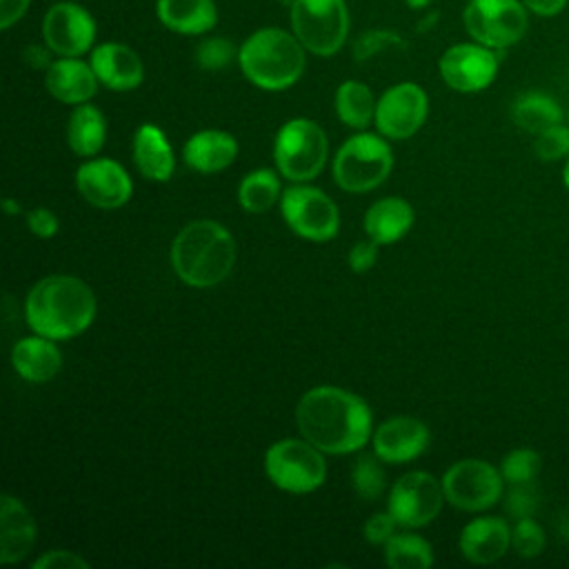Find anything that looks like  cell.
Segmentation results:
<instances>
[{
	"mask_svg": "<svg viewBox=\"0 0 569 569\" xmlns=\"http://www.w3.org/2000/svg\"><path fill=\"white\" fill-rule=\"evenodd\" d=\"M369 405L340 387L320 385L302 393L296 407V425L305 440L322 453H353L371 438Z\"/></svg>",
	"mask_w": 569,
	"mask_h": 569,
	"instance_id": "cell-1",
	"label": "cell"
},
{
	"mask_svg": "<svg viewBox=\"0 0 569 569\" xmlns=\"http://www.w3.org/2000/svg\"><path fill=\"white\" fill-rule=\"evenodd\" d=\"M24 318L33 333L51 340H69L93 322L96 296L76 276H47L27 293Z\"/></svg>",
	"mask_w": 569,
	"mask_h": 569,
	"instance_id": "cell-2",
	"label": "cell"
},
{
	"mask_svg": "<svg viewBox=\"0 0 569 569\" xmlns=\"http://www.w3.org/2000/svg\"><path fill=\"white\" fill-rule=\"evenodd\" d=\"M233 262V236L216 220L189 222L171 242V267L176 276L196 289L220 284L231 273Z\"/></svg>",
	"mask_w": 569,
	"mask_h": 569,
	"instance_id": "cell-3",
	"label": "cell"
},
{
	"mask_svg": "<svg viewBox=\"0 0 569 569\" xmlns=\"http://www.w3.org/2000/svg\"><path fill=\"white\" fill-rule=\"evenodd\" d=\"M238 64L256 87L282 91L300 80L305 71V47L282 29H258L240 44Z\"/></svg>",
	"mask_w": 569,
	"mask_h": 569,
	"instance_id": "cell-4",
	"label": "cell"
},
{
	"mask_svg": "<svg viewBox=\"0 0 569 569\" xmlns=\"http://www.w3.org/2000/svg\"><path fill=\"white\" fill-rule=\"evenodd\" d=\"M393 169L389 142L376 133H356L342 142L333 156V180L340 189L365 193L380 187Z\"/></svg>",
	"mask_w": 569,
	"mask_h": 569,
	"instance_id": "cell-5",
	"label": "cell"
},
{
	"mask_svg": "<svg viewBox=\"0 0 569 569\" xmlns=\"http://www.w3.org/2000/svg\"><path fill=\"white\" fill-rule=\"evenodd\" d=\"M329 144L322 127L309 118L287 120L273 140L278 173L291 182L313 180L327 162Z\"/></svg>",
	"mask_w": 569,
	"mask_h": 569,
	"instance_id": "cell-6",
	"label": "cell"
},
{
	"mask_svg": "<svg viewBox=\"0 0 569 569\" xmlns=\"http://www.w3.org/2000/svg\"><path fill=\"white\" fill-rule=\"evenodd\" d=\"M267 478L282 491L309 493L327 478L322 451L305 438H282L264 453Z\"/></svg>",
	"mask_w": 569,
	"mask_h": 569,
	"instance_id": "cell-7",
	"label": "cell"
},
{
	"mask_svg": "<svg viewBox=\"0 0 569 569\" xmlns=\"http://www.w3.org/2000/svg\"><path fill=\"white\" fill-rule=\"evenodd\" d=\"M293 36L316 56H333L347 40L349 13L345 0H293Z\"/></svg>",
	"mask_w": 569,
	"mask_h": 569,
	"instance_id": "cell-8",
	"label": "cell"
},
{
	"mask_svg": "<svg viewBox=\"0 0 569 569\" xmlns=\"http://www.w3.org/2000/svg\"><path fill=\"white\" fill-rule=\"evenodd\" d=\"M280 211L289 229L311 242H327L340 229V211L336 202L320 189L309 184L287 187L280 196Z\"/></svg>",
	"mask_w": 569,
	"mask_h": 569,
	"instance_id": "cell-9",
	"label": "cell"
},
{
	"mask_svg": "<svg viewBox=\"0 0 569 569\" xmlns=\"http://www.w3.org/2000/svg\"><path fill=\"white\" fill-rule=\"evenodd\" d=\"M449 505L462 511H485L493 507L505 489L502 473L487 460L465 458L453 462L442 476Z\"/></svg>",
	"mask_w": 569,
	"mask_h": 569,
	"instance_id": "cell-10",
	"label": "cell"
},
{
	"mask_svg": "<svg viewBox=\"0 0 569 569\" xmlns=\"http://www.w3.org/2000/svg\"><path fill=\"white\" fill-rule=\"evenodd\" d=\"M462 20L469 36L489 49H507L527 31V11L518 0H471Z\"/></svg>",
	"mask_w": 569,
	"mask_h": 569,
	"instance_id": "cell-11",
	"label": "cell"
},
{
	"mask_svg": "<svg viewBox=\"0 0 569 569\" xmlns=\"http://www.w3.org/2000/svg\"><path fill=\"white\" fill-rule=\"evenodd\" d=\"M445 500L442 480H436L429 471H409L393 482L387 511L400 527L418 529L436 520Z\"/></svg>",
	"mask_w": 569,
	"mask_h": 569,
	"instance_id": "cell-12",
	"label": "cell"
},
{
	"mask_svg": "<svg viewBox=\"0 0 569 569\" xmlns=\"http://www.w3.org/2000/svg\"><path fill=\"white\" fill-rule=\"evenodd\" d=\"M429 98L416 82H400L389 87L376 104V127L385 138H411L427 120Z\"/></svg>",
	"mask_w": 569,
	"mask_h": 569,
	"instance_id": "cell-13",
	"label": "cell"
},
{
	"mask_svg": "<svg viewBox=\"0 0 569 569\" xmlns=\"http://www.w3.org/2000/svg\"><path fill=\"white\" fill-rule=\"evenodd\" d=\"M498 60L500 56L496 49H489L480 42H462L449 47L440 56L438 69L451 89L460 93H476L493 82L498 73Z\"/></svg>",
	"mask_w": 569,
	"mask_h": 569,
	"instance_id": "cell-14",
	"label": "cell"
},
{
	"mask_svg": "<svg viewBox=\"0 0 569 569\" xmlns=\"http://www.w3.org/2000/svg\"><path fill=\"white\" fill-rule=\"evenodd\" d=\"M47 47L64 58L87 53L96 40V22L89 11L76 2L53 4L42 22Z\"/></svg>",
	"mask_w": 569,
	"mask_h": 569,
	"instance_id": "cell-15",
	"label": "cell"
},
{
	"mask_svg": "<svg viewBox=\"0 0 569 569\" xmlns=\"http://www.w3.org/2000/svg\"><path fill=\"white\" fill-rule=\"evenodd\" d=\"M76 187L89 204L100 209H118L127 204L133 193L127 169L111 158L82 162L76 171Z\"/></svg>",
	"mask_w": 569,
	"mask_h": 569,
	"instance_id": "cell-16",
	"label": "cell"
},
{
	"mask_svg": "<svg viewBox=\"0 0 569 569\" xmlns=\"http://www.w3.org/2000/svg\"><path fill=\"white\" fill-rule=\"evenodd\" d=\"M429 447V427L411 416H393L376 427L373 451L382 462L402 465Z\"/></svg>",
	"mask_w": 569,
	"mask_h": 569,
	"instance_id": "cell-17",
	"label": "cell"
},
{
	"mask_svg": "<svg viewBox=\"0 0 569 569\" xmlns=\"http://www.w3.org/2000/svg\"><path fill=\"white\" fill-rule=\"evenodd\" d=\"M460 553L473 565H491L500 560L511 547V529L507 520L496 516H480L465 525L458 540Z\"/></svg>",
	"mask_w": 569,
	"mask_h": 569,
	"instance_id": "cell-18",
	"label": "cell"
},
{
	"mask_svg": "<svg viewBox=\"0 0 569 569\" xmlns=\"http://www.w3.org/2000/svg\"><path fill=\"white\" fill-rule=\"evenodd\" d=\"M98 80L113 91H131L144 78V67L140 56L120 42H104L91 51L89 62Z\"/></svg>",
	"mask_w": 569,
	"mask_h": 569,
	"instance_id": "cell-19",
	"label": "cell"
},
{
	"mask_svg": "<svg viewBox=\"0 0 569 569\" xmlns=\"http://www.w3.org/2000/svg\"><path fill=\"white\" fill-rule=\"evenodd\" d=\"M36 520L31 511L13 496L4 493L0 502V562H20L36 542Z\"/></svg>",
	"mask_w": 569,
	"mask_h": 569,
	"instance_id": "cell-20",
	"label": "cell"
},
{
	"mask_svg": "<svg viewBox=\"0 0 569 569\" xmlns=\"http://www.w3.org/2000/svg\"><path fill=\"white\" fill-rule=\"evenodd\" d=\"M98 76L91 64L78 58H60L44 73L47 91L64 104H82L98 91Z\"/></svg>",
	"mask_w": 569,
	"mask_h": 569,
	"instance_id": "cell-21",
	"label": "cell"
},
{
	"mask_svg": "<svg viewBox=\"0 0 569 569\" xmlns=\"http://www.w3.org/2000/svg\"><path fill=\"white\" fill-rule=\"evenodd\" d=\"M236 156H238L236 138L220 129H202L193 133L182 147L184 164L200 173L222 171L236 160Z\"/></svg>",
	"mask_w": 569,
	"mask_h": 569,
	"instance_id": "cell-22",
	"label": "cell"
},
{
	"mask_svg": "<svg viewBox=\"0 0 569 569\" xmlns=\"http://www.w3.org/2000/svg\"><path fill=\"white\" fill-rule=\"evenodd\" d=\"M11 365L27 382H47L62 369V353L56 340L36 333L13 345Z\"/></svg>",
	"mask_w": 569,
	"mask_h": 569,
	"instance_id": "cell-23",
	"label": "cell"
},
{
	"mask_svg": "<svg viewBox=\"0 0 569 569\" xmlns=\"http://www.w3.org/2000/svg\"><path fill=\"white\" fill-rule=\"evenodd\" d=\"M133 162L138 171L153 182H167L176 169L173 149L164 131L151 122H144L133 133Z\"/></svg>",
	"mask_w": 569,
	"mask_h": 569,
	"instance_id": "cell-24",
	"label": "cell"
},
{
	"mask_svg": "<svg viewBox=\"0 0 569 569\" xmlns=\"http://www.w3.org/2000/svg\"><path fill=\"white\" fill-rule=\"evenodd\" d=\"M413 207L398 196L376 200L365 213V231L378 244L398 242L413 227Z\"/></svg>",
	"mask_w": 569,
	"mask_h": 569,
	"instance_id": "cell-25",
	"label": "cell"
},
{
	"mask_svg": "<svg viewBox=\"0 0 569 569\" xmlns=\"http://www.w3.org/2000/svg\"><path fill=\"white\" fill-rule=\"evenodd\" d=\"M156 11L169 31L182 36L207 33L218 20L213 0H158Z\"/></svg>",
	"mask_w": 569,
	"mask_h": 569,
	"instance_id": "cell-26",
	"label": "cell"
},
{
	"mask_svg": "<svg viewBox=\"0 0 569 569\" xmlns=\"http://www.w3.org/2000/svg\"><path fill=\"white\" fill-rule=\"evenodd\" d=\"M107 138V122L98 107L82 102L78 104L67 122L69 149L82 158L96 156Z\"/></svg>",
	"mask_w": 569,
	"mask_h": 569,
	"instance_id": "cell-27",
	"label": "cell"
},
{
	"mask_svg": "<svg viewBox=\"0 0 569 569\" xmlns=\"http://www.w3.org/2000/svg\"><path fill=\"white\" fill-rule=\"evenodd\" d=\"M513 122L527 133H542L562 122L560 104L542 91H525L511 104Z\"/></svg>",
	"mask_w": 569,
	"mask_h": 569,
	"instance_id": "cell-28",
	"label": "cell"
},
{
	"mask_svg": "<svg viewBox=\"0 0 569 569\" xmlns=\"http://www.w3.org/2000/svg\"><path fill=\"white\" fill-rule=\"evenodd\" d=\"M336 113L351 129H365L376 118V100L371 89L358 80H345L336 91Z\"/></svg>",
	"mask_w": 569,
	"mask_h": 569,
	"instance_id": "cell-29",
	"label": "cell"
},
{
	"mask_svg": "<svg viewBox=\"0 0 569 569\" xmlns=\"http://www.w3.org/2000/svg\"><path fill=\"white\" fill-rule=\"evenodd\" d=\"M280 196V178L273 169L249 171L238 184V202L247 213L271 209Z\"/></svg>",
	"mask_w": 569,
	"mask_h": 569,
	"instance_id": "cell-30",
	"label": "cell"
},
{
	"mask_svg": "<svg viewBox=\"0 0 569 569\" xmlns=\"http://www.w3.org/2000/svg\"><path fill=\"white\" fill-rule=\"evenodd\" d=\"M385 562L391 569H429L433 565V549L422 536L393 533L385 542Z\"/></svg>",
	"mask_w": 569,
	"mask_h": 569,
	"instance_id": "cell-31",
	"label": "cell"
},
{
	"mask_svg": "<svg viewBox=\"0 0 569 569\" xmlns=\"http://www.w3.org/2000/svg\"><path fill=\"white\" fill-rule=\"evenodd\" d=\"M387 476L380 458L373 453H362L351 467V487L362 500H378L385 491Z\"/></svg>",
	"mask_w": 569,
	"mask_h": 569,
	"instance_id": "cell-32",
	"label": "cell"
},
{
	"mask_svg": "<svg viewBox=\"0 0 569 569\" xmlns=\"http://www.w3.org/2000/svg\"><path fill=\"white\" fill-rule=\"evenodd\" d=\"M540 467H542V460H540L538 451L518 447L502 458L500 473H502L505 482H509V485H527L538 478Z\"/></svg>",
	"mask_w": 569,
	"mask_h": 569,
	"instance_id": "cell-33",
	"label": "cell"
},
{
	"mask_svg": "<svg viewBox=\"0 0 569 569\" xmlns=\"http://www.w3.org/2000/svg\"><path fill=\"white\" fill-rule=\"evenodd\" d=\"M511 547L522 558H536L545 549V531L542 527L531 518H518L511 529Z\"/></svg>",
	"mask_w": 569,
	"mask_h": 569,
	"instance_id": "cell-34",
	"label": "cell"
},
{
	"mask_svg": "<svg viewBox=\"0 0 569 569\" xmlns=\"http://www.w3.org/2000/svg\"><path fill=\"white\" fill-rule=\"evenodd\" d=\"M238 56L236 47L227 38H207L196 49V62L200 69L220 71Z\"/></svg>",
	"mask_w": 569,
	"mask_h": 569,
	"instance_id": "cell-35",
	"label": "cell"
},
{
	"mask_svg": "<svg viewBox=\"0 0 569 569\" xmlns=\"http://www.w3.org/2000/svg\"><path fill=\"white\" fill-rule=\"evenodd\" d=\"M533 153L542 162H556L569 156V124L565 127L562 122L538 133L533 142Z\"/></svg>",
	"mask_w": 569,
	"mask_h": 569,
	"instance_id": "cell-36",
	"label": "cell"
},
{
	"mask_svg": "<svg viewBox=\"0 0 569 569\" xmlns=\"http://www.w3.org/2000/svg\"><path fill=\"white\" fill-rule=\"evenodd\" d=\"M405 40L398 33L385 31V29H373L362 33L356 42H353V58L358 62H365L373 56H378L385 49H405Z\"/></svg>",
	"mask_w": 569,
	"mask_h": 569,
	"instance_id": "cell-37",
	"label": "cell"
},
{
	"mask_svg": "<svg viewBox=\"0 0 569 569\" xmlns=\"http://www.w3.org/2000/svg\"><path fill=\"white\" fill-rule=\"evenodd\" d=\"M507 511L518 520V518H527L533 516L536 507H538V491L533 489V482L527 485H511L509 493H507V502H505Z\"/></svg>",
	"mask_w": 569,
	"mask_h": 569,
	"instance_id": "cell-38",
	"label": "cell"
},
{
	"mask_svg": "<svg viewBox=\"0 0 569 569\" xmlns=\"http://www.w3.org/2000/svg\"><path fill=\"white\" fill-rule=\"evenodd\" d=\"M31 567L33 569H87L89 562L73 551L53 549V551L42 553L38 560H33Z\"/></svg>",
	"mask_w": 569,
	"mask_h": 569,
	"instance_id": "cell-39",
	"label": "cell"
},
{
	"mask_svg": "<svg viewBox=\"0 0 569 569\" xmlns=\"http://www.w3.org/2000/svg\"><path fill=\"white\" fill-rule=\"evenodd\" d=\"M396 520L389 511H380V513H373L367 522H365V540L369 545H382L396 533Z\"/></svg>",
	"mask_w": 569,
	"mask_h": 569,
	"instance_id": "cell-40",
	"label": "cell"
},
{
	"mask_svg": "<svg viewBox=\"0 0 569 569\" xmlns=\"http://www.w3.org/2000/svg\"><path fill=\"white\" fill-rule=\"evenodd\" d=\"M27 227L38 238H53L60 229L58 216L47 207H36L27 213Z\"/></svg>",
	"mask_w": 569,
	"mask_h": 569,
	"instance_id": "cell-41",
	"label": "cell"
},
{
	"mask_svg": "<svg viewBox=\"0 0 569 569\" xmlns=\"http://www.w3.org/2000/svg\"><path fill=\"white\" fill-rule=\"evenodd\" d=\"M378 247H380V244L373 242L371 238L356 242V244L349 249V256H347L349 269H351L353 273H365V271H369V269L376 264V260H378Z\"/></svg>",
	"mask_w": 569,
	"mask_h": 569,
	"instance_id": "cell-42",
	"label": "cell"
},
{
	"mask_svg": "<svg viewBox=\"0 0 569 569\" xmlns=\"http://www.w3.org/2000/svg\"><path fill=\"white\" fill-rule=\"evenodd\" d=\"M29 7V0H0V29H9L18 22Z\"/></svg>",
	"mask_w": 569,
	"mask_h": 569,
	"instance_id": "cell-43",
	"label": "cell"
},
{
	"mask_svg": "<svg viewBox=\"0 0 569 569\" xmlns=\"http://www.w3.org/2000/svg\"><path fill=\"white\" fill-rule=\"evenodd\" d=\"M49 51H51L49 47L44 49V47H40V44H29V47L24 49L22 58H24V62H27L31 69H49V64H51Z\"/></svg>",
	"mask_w": 569,
	"mask_h": 569,
	"instance_id": "cell-44",
	"label": "cell"
},
{
	"mask_svg": "<svg viewBox=\"0 0 569 569\" xmlns=\"http://www.w3.org/2000/svg\"><path fill=\"white\" fill-rule=\"evenodd\" d=\"M522 4L538 16H556L565 9L567 0H522Z\"/></svg>",
	"mask_w": 569,
	"mask_h": 569,
	"instance_id": "cell-45",
	"label": "cell"
},
{
	"mask_svg": "<svg viewBox=\"0 0 569 569\" xmlns=\"http://www.w3.org/2000/svg\"><path fill=\"white\" fill-rule=\"evenodd\" d=\"M2 207H4V211H7L9 216L20 213V202L13 200V198H4V200H2Z\"/></svg>",
	"mask_w": 569,
	"mask_h": 569,
	"instance_id": "cell-46",
	"label": "cell"
},
{
	"mask_svg": "<svg viewBox=\"0 0 569 569\" xmlns=\"http://www.w3.org/2000/svg\"><path fill=\"white\" fill-rule=\"evenodd\" d=\"M436 18H438V13H431L429 18H425V20H420L418 22V31H425V29H431V24L436 22Z\"/></svg>",
	"mask_w": 569,
	"mask_h": 569,
	"instance_id": "cell-47",
	"label": "cell"
},
{
	"mask_svg": "<svg viewBox=\"0 0 569 569\" xmlns=\"http://www.w3.org/2000/svg\"><path fill=\"white\" fill-rule=\"evenodd\" d=\"M429 2H431V0H407V4L413 7V9H425Z\"/></svg>",
	"mask_w": 569,
	"mask_h": 569,
	"instance_id": "cell-48",
	"label": "cell"
},
{
	"mask_svg": "<svg viewBox=\"0 0 569 569\" xmlns=\"http://www.w3.org/2000/svg\"><path fill=\"white\" fill-rule=\"evenodd\" d=\"M562 182H565V187H567V191H569V158H567L565 169H562Z\"/></svg>",
	"mask_w": 569,
	"mask_h": 569,
	"instance_id": "cell-49",
	"label": "cell"
},
{
	"mask_svg": "<svg viewBox=\"0 0 569 569\" xmlns=\"http://www.w3.org/2000/svg\"><path fill=\"white\" fill-rule=\"evenodd\" d=\"M567 120H569V113H567Z\"/></svg>",
	"mask_w": 569,
	"mask_h": 569,
	"instance_id": "cell-50",
	"label": "cell"
},
{
	"mask_svg": "<svg viewBox=\"0 0 569 569\" xmlns=\"http://www.w3.org/2000/svg\"><path fill=\"white\" fill-rule=\"evenodd\" d=\"M469 2H471V0H469Z\"/></svg>",
	"mask_w": 569,
	"mask_h": 569,
	"instance_id": "cell-51",
	"label": "cell"
}]
</instances>
